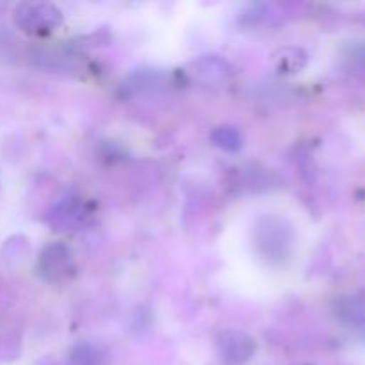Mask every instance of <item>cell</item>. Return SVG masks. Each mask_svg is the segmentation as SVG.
<instances>
[{
    "label": "cell",
    "mask_w": 365,
    "mask_h": 365,
    "mask_svg": "<svg viewBox=\"0 0 365 365\" xmlns=\"http://www.w3.org/2000/svg\"><path fill=\"white\" fill-rule=\"evenodd\" d=\"M337 312L346 323L362 327L365 324V296H346L339 302Z\"/></svg>",
    "instance_id": "2"
},
{
    "label": "cell",
    "mask_w": 365,
    "mask_h": 365,
    "mask_svg": "<svg viewBox=\"0 0 365 365\" xmlns=\"http://www.w3.org/2000/svg\"><path fill=\"white\" fill-rule=\"evenodd\" d=\"M220 353L227 364H242L252 356V341L245 335H225L223 341L220 342Z\"/></svg>",
    "instance_id": "1"
}]
</instances>
